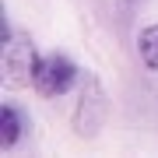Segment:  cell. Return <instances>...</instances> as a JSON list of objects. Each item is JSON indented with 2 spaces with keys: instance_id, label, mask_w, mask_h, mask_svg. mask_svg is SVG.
Masks as SVG:
<instances>
[{
  "instance_id": "1",
  "label": "cell",
  "mask_w": 158,
  "mask_h": 158,
  "mask_svg": "<svg viewBox=\"0 0 158 158\" xmlns=\"http://www.w3.org/2000/svg\"><path fill=\"white\" fill-rule=\"evenodd\" d=\"M35 60H39V49H35V42L28 39L25 32L11 35V28H7L4 21V85L7 88H25L32 85V67Z\"/></svg>"
},
{
  "instance_id": "2",
  "label": "cell",
  "mask_w": 158,
  "mask_h": 158,
  "mask_svg": "<svg viewBox=\"0 0 158 158\" xmlns=\"http://www.w3.org/2000/svg\"><path fill=\"white\" fill-rule=\"evenodd\" d=\"M77 81V63L53 53V56H39L32 67V88L39 91L42 98H60L67 95Z\"/></svg>"
},
{
  "instance_id": "3",
  "label": "cell",
  "mask_w": 158,
  "mask_h": 158,
  "mask_svg": "<svg viewBox=\"0 0 158 158\" xmlns=\"http://www.w3.org/2000/svg\"><path fill=\"white\" fill-rule=\"evenodd\" d=\"M102 123H106V88L95 74H88L81 81V98L74 106V130L81 137H95Z\"/></svg>"
},
{
  "instance_id": "4",
  "label": "cell",
  "mask_w": 158,
  "mask_h": 158,
  "mask_svg": "<svg viewBox=\"0 0 158 158\" xmlns=\"http://www.w3.org/2000/svg\"><path fill=\"white\" fill-rule=\"evenodd\" d=\"M21 137H25V116H21V109L11 106V102H4V109H0V148L11 151V148L21 144Z\"/></svg>"
},
{
  "instance_id": "5",
  "label": "cell",
  "mask_w": 158,
  "mask_h": 158,
  "mask_svg": "<svg viewBox=\"0 0 158 158\" xmlns=\"http://www.w3.org/2000/svg\"><path fill=\"white\" fill-rule=\"evenodd\" d=\"M137 56H141V63L151 74H158V21L144 25L137 32Z\"/></svg>"
}]
</instances>
